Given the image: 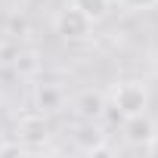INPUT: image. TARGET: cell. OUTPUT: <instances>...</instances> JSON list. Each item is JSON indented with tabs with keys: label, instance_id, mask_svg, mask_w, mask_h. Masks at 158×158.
Here are the masks:
<instances>
[{
	"label": "cell",
	"instance_id": "9c48e42d",
	"mask_svg": "<svg viewBox=\"0 0 158 158\" xmlns=\"http://www.w3.org/2000/svg\"><path fill=\"white\" fill-rule=\"evenodd\" d=\"M71 6H77V10L96 25V22H102L112 13V0H71Z\"/></svg>",
	"mask_w": 158,
	"mask_h": 158
},
{
	"label": "cell",
	"instance_id": "5b68a950",
	"mask_svg": "<svg viewBox=\"0 0 158 158\" xmlns=\"http://www.w3.org/2000/svg\"><path fill=\"white\" fill-rule=\"evenodd\" d=\"M71 106H74V115L81 118V121H99L106 115V109H109V99H106L102 90L87 87V90H81V93L74 96Z\"/></svg>",
	"mask_w": 158,
	"mask_h": 158
},
{
	"label": "cell",
	"instance_id": "5bb4252c",
	"mask_svg": "<svg viewBox=\"0 0 158 158\" xmlns=\"http://www.w3.org/2000/svg\"><path fill=\"white\" fill-rule=\"evenodd\" d=\"M143 149H146L149 155H158V133H152V136H149V143H146Z\"/></svg>",
	"mask_w": 158,
	"mask_h": 158
},
{
	"label": "cell",
	"instance_id": "7a4b0ae2",
	"mask_svg": "<svg viewBox=\"0 0 158 158\" xmlns=\"http://www.w3.org/2000/svg\"><path fill=\"white\" fill-rule=\"evenodd\" d=\"M53 28H56V34L62 37V40H71V44H77V40H87L90 37V31H93V22L77 10V6H65V10H59L56 13V19H53Z\"/></svg>",
	"mask_w": 158,
	"mask_h": 158
},
{
	"label": "cell",
	"instance_id": "4fadbf2b",
	"mask_svg": "<svg viewBox=\"0 0 158 158\" xmlns=\"http://www.w3.org/2000/svg\"><path fill=\"white\" fill-rule=\"evenodd\" d=\"M22 152H28V149H25L19 139H16V143H3V146H0V155H22Z\"/></svg>",
	"mask_w": 158,
	"mask_h": 158
},
{
	"label": "cell",
	"instance_id": "ba28073f",
	"mask_svg": "<svg viewBox=\"0 0 158 158\" xmlns=\"http://www.w3.org/2000/svg\"><path fill=\"white\" fill-rule=\"evenodd\" d=\"M13 68L22 74V77H34L40 71V53L34 47H19L16 50V59H13Z\"/></svg>",
	"mask_w": 158,
	"mask_h": 158
},
{
	"label": "cell",
	"instance_id": "30bf717a",
	"mask_svg": "<svg viewBox=\"0 0 158 158\" xmlns=\"http://www.w3.org/2000/svg\"><path fill=\"white\" fill-rule=\"evenodd\" d=\"M112 3H118L121 10H130V13H143V10H155L158 0H112Z\"/></svg>",
	"mask_w": 158,
	"mask_h": 158
},
{
	"label": "cell",
	"instance_id": "6da1fadb",
	"mask_svg": "<svg viewBox=\"0 0 158 158\" xmlns=\"http://www.w3.org/2000/svg\"><path fill=\"white\" fill-rule=\"evenodd\" d=\"M112 102H115V109H118L121 118L143 115L149 109V87L143 81H121L112 90Z\"/></svg>",
	"mask_w": 158,
	"mask_h": 158
},
{
	"label": "cell",
	"instance_id": "277c9868",
	"mask_svg": "<svg viewBox=\"0 0 158 158\" xmlns=\"http://www.w3.org/2000/svg\"><path fill=\"white\" fill-rule=\"evenodd\" d=\"M47 136H50L47 115L37 112V115H25V118H19V124H16V139H19L25 149H31V146H44Z\"/></svg>",
	"mask_w": 158,
	"mask_h": 158
},
{
	"label": "cell",
	"instance_id": "52a82bcc",
	"mask_svg": "<svg viewBox=\"0 0 158 158\" xmlns=\"http://www.w3.org/2000/svg\"><path fill=\"white\" fill-rule=\"evenodd\" d=\"M155 133V124L149 121V115H133V118H124V139L130 146H146L149 136Z\"/></svg>",
	"mask_w": 158,
	"mask_h": 158
},
{
	"label": "cell",
	"instance_id": "8992f818",
	"mask_svg": "<svg viewBox=\"0 0 158 158\" xmlns=\"http://www.w3.org/2000/svg\"><path fill=\"white\" fill-rule=\"evenodd\" d=\"M62 106H65L62 87H56V84H37V87H34V109H37L40 115H53V112H59Z\"/></svg>",
	"mask_w": 158,
	"mask_h": 158
},
{
	"label": "cell",
	"instance_id": "8fae6325",
	"mask_svg": "<svg viewBox=\"0 0 158 158\" xmlns=\"http://www.w3.org/2000/svg\"><path fill=\"white\" fill-rule=\"evenodd\" d=\"M6 34H13V37H25V34H28V22H25V16H10V22H6Z\"/></svg>",
	"mask_w": 158,
	"mask_h": 158
},
{
	"label": "cell",
	"instance_id": "3957f363",
	"mask_svg": "<svg viewBox=\"0 0 158 158\" xmlns=\"http://www.w3.org/2000/svg\"><path fill=\"white\" fill-rule=\"evenodd\" d=\"M74 146L87 152V155H112L109 143H106V130L99 127V121H84L81 127L74 130Z\"/></svg>",
	"mask_w": 158,
	"mask_h": 158
},
{
	"label": "cell",
	"instance_id": "7c38bea8",
	"mask_svg": "<svg viewBox=\"0 0 158 158\" xmlns=\"http://www.w3.org/2000/svg\"><path fill=\"white\" fill-rule=\"evenodd\" d=\"M16 50H19V44H0V62H3V65H13Z\"/></svg>",
	"mask_w": 158,
	"mask_h": 158
}]
</instances>
